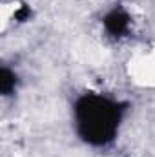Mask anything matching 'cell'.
<instances>
[{
	"label": "cell",
	"instance_id": "cell-1",
	"mask_svg": "<svg viewBox=\"0 0 155 157\" xmlns=\"http://www.w3.org/2000/svg\"><path fill=\"white\" fill-rule=\"evenodd\" d=\"M128 104L100 91L80 93L71 108L77 137L93 146H108L115 141L126 117Z\"/></svg>",
	"mask_w": 155,
	"mask_h": 157
},
{
	"label": "cell",
	"instance_id": "cell-2",
	"mask_svg": "<svg viewBox=\"0 0 155 157\" xmlns=\"http://www.w3.org/2000/svg\"><path fill=\"white\" fill-rule=\"evenodd\" d=\"M102 29H104V33L110 39L122 40L126 37H130V33L133 29V17L124 6L115 4L104 13V17H102Z\"/></svg>",
	"mask_w": 155,
	"mask_h": 157
},
{
	"label": "cell",
	"instance_id": "cell-3",
	"mask_svg": "<svg viewBox=\"0 0 155 157\" xmlns=\"http://www.w3.org/2000/svg\"><path fill=\"white\" fill-rule=\"evenodd\" d=\"M18 88V75L13 68L9 66H2L0 70V91H2V97H9L17 91Z\"/></svg>",
	"mask_w": 155,
	"mask_h": 157
}]
</instances>
